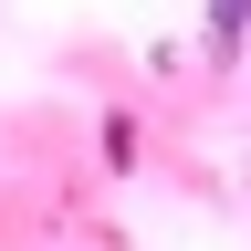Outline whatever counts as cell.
Masks as SVG:
<instances>
[{
    "label": "cell",
    "mask_w": 251,
    "mask_h": 251,
    "mask_svg": "<svg viewBox=\"0 0 251 251\" xmlns=\"http://www.w3.org/2000/svg\"><path fill=\"white\" fill-rule=\"evenodd\" d=\"M241 21H251V0H209V42H241Z\"/></svg>",
    "instance_id": "1"
}]
</instances>
